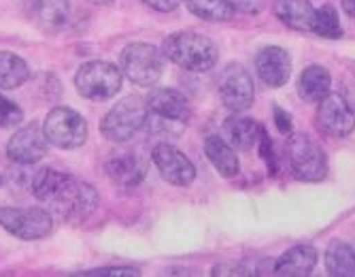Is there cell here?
Returning a JSON list of instances; mask_svg holds the SVG:
<instances>
[{
	"mask_svg": "<svg viewBox=\"0 0 355 277\" xmlns=\"http://www.w3.org/2000/svg\"><path fill=\"white\" fill-rule=\"evenodd\" d=\"M164 56L189 73H207L217 65V45L198 33H175L162 43Z\"/></svg>",
	"mask_w": 355,
	"mask_h": 277,
	"instance_id": "obj_1",
	"label": "cell"
},
{
	"mask_svg": "<svg viewBox=\"0 0 355 277\" xmlns=\"http://www.w3.org/2000/svg\"><path fill=\"white\" fill-rule=\"evenodd\" d=\"M49 205H51V215H55L60 222L75 226L92 218L94 211L101 205V194L92 183L71 177L67 181V186L49 201Z\"/></svg>",
	"mask_w": 355,
	"mask_h": 277,
	"instance_id": "obj_2",
	"label": "cell"
},
{
	"mask_svg": "<svg viewBox=\"0 0 355 277\" xmlns=\"http://www.w3.org/2000/svg\"><path fill=\"white\" fill-rule=\"evenodd\" d=\"M287 165L300 181H321L328 173V156L311 135L294 133L287 139Z\"/></svg>",
	"mask_w": 355,
	"mask_h": 277,
	"instance_id": "obj_3",
	"label": "cell"
},
{
	"mask_svg": "<svg viewBox=\"0 0 355 277\" xmlns=\"http://www.w3.org/2000/svg\"><path fill=\"white\" fill-rule=\"evenodd\" d=\"M147 113V103L141 96H125L103 117L101 133L113 143H125L145 128Z\"/></svg>",
	"mask_w": 355,
	"mask_h": 277,
	"instance_id": "obj_4",
	"label": "cell"
},
{
	"mask_svg": "<svg viewBox=\"0 0 355 277\" xmlns=\"http://www.w3.org/2000/svg\"><path fill=\"white\" fill-rule=\"evenodd\" d=\"M164 51L149 43H130L119 56V69L135 85L151 87L164 73Z\"/></svg>",
	"mask_w": 355,
	"mask_h": 277,
	"instance_id": "obj_5",
	"label": "cell"
},
{
	"mask_svg": "<svg viewBox=\"0 0 355 277\" xmlns=\"http://www.w3.org/2000/svg\"><path fill=\"white\" fill-rule=\"evenodd\" d=\"M121 79L123 73L119 67L105 62V60H92V62L79 67L75 75V87L79 96L94 103H103L117 96V92L121 90Z\"/></svg>",
	"mask_w": 355,
	"mask_h": 277,
	"instance_id": "obj_6",
	"label": "cell"
},
{
	"mask_svg": "<svg viewBox=\"0 0 355 277\" xmlns=\"http://www.w3.org/2000/svg\"><path fill=\"white\" fill-rule=\"evenodd\" d=\"M43 133L49 145L60 149H77L87 141L89 128L81 113L71 107H55L43 121Z\"/></svg>",
	"mask_w": 355,
	"mask_h": 277,
	"instance_id": "obj_7",
	"label": "cell"
},
{
	"mask_svg": "<svg viewBox=\"0 0 355 277\" xmlns=\"http://www.w3.org/2000/svg\"><path fill=\"white\" fill-rule=\"evenodd\" d=\"M0 226L21 241H39L51 235L53 215L41 207H0Z\"/></svg>",
	"mask_w": 355,
	"mask_h": 277,
	"instance_id": "obj_8",
	"label": "cell"
},
{
	"mask_svg": "<svg viewBox=\"0 0 355 277\" xmlns=\"http://www.w3.org/2000/svg\"><path fill=\"white\" fill-rule=\"evenodd\" d=\"M219 96L225 109L232 113H245L255 101L253 77L243 65H228L219 75Z\"/></svg>",
	"mask_w": 355,
	"mask_h": 277,
	"instance_id": "obj_9",
	"label": "cell"
},
{
	"mask_svg": "<svg viewBox=\"0 0 355 277\" xmlns=\"http://www.w3.org/2000/svg\"><path fill=\"white\" fill-rule=\"evenodd\" d=\"M317 131L332 139H345L355 131V113L340 94H328L317 107Z\"/></svg>",
	"mask_w": 355,
	"mask_h": 277,
	"instance_id": "obj_10",
	"label": "cell"
},
{
	"mask_svg": "<svg viewBox=\"0 0 355 277\" xmlns=\"http://www.w3.org/2000/svg\"><path fill=\"white\" fill-rule=\"evenodd\" d=\"M151 160L159 175L168 183H173V186L187 188L196 179V167L191 165V160L179 147L171 143H157L151 151Z\"/></svg>",
	"mask_w": 355,
	"mask_h": 277,
	"instance_id": "obj_11",
	"label": "cell"
},
{
	"mask_svg": "<svg viewBox=\"0 0 355 277\" xmlns=\"http://www.w3.org/2000/svg\"><path fill=\"white\" fill-rule=\"evenodd\" d=\"M49 141L39 124H26L13 133L7 143V156L11 162L28 167L47 156Z\"/></svg>",
	"mask_w": 355,
	"mask_h": 277,
	"instance_id": "obj_12",
	"label": "cell"
},
{
	"mask_svg": "<svg viewBox=\"0 0 355 277\" xmlns=\"http://www.w3.org/2000/svg\"><path fill=\"white\" fill-rule=\"evenodd\" d=\"M255 73L266 85L283 87L292 77V56L279 45L262 47L255 56Z\"/></svg>",
	"mask_w": 355,
	"mask_h": 277,
	"instance_id": "obj_13",
	"label": "cell"
},
{
	"mask_svg": "<svg viewBox=\"0 0 355 277\" xmlns=\"http://www.w3.org/2000/svg\"><path fill=\"white\" fill-rule=\"evenodd\" d=\"M107 177L119 188H137L147 173V165L137 151H113L105 162Z\"/></svg>",
	"mask_w": 355,
	"mask_h": 277,
	"instance_id": "obj_14",
	"label": "cell"
},
{
	"mask_svg": "<svg viewBox=\"0 0 355 277\" xmlns=\"http://www.w3.org/2000/svg\"><path fill=\"white\" fill-rule=\"evenodd\" d=\"M147 103V111L162 115V117H171L177 121H189L191 117V107L189 101L185 99V94H181L179 90L173 87H155L149 92V96L145 99Z\"/></svg>",
	"mask_w": 355,
	"mask_h": 277,
	"instance_id": "obj_15",
	"label": "cell"
},
{
	"mask_svg": "<svg viewBox=\"0 0 355 277\" xmlns=\"http://www.w3.org/2000/svg\"><path fill=\"white\" fill-rule=\"evenodd\" d=\"M24 11L47 33H55L69 22V0H24Z\"/></svg>",
	"mask_w": 355,
	"mask_h": 277,
	"instance_id": "obj_16",
	"label": "cell"
},
{
	"mask_svg": "<svg viewBox=\"0 0 355 277\" xmlns=\"http://www.w3.org/2000/svg\"><path fill=\"white\" fill-rule=\"evenodd\" d=\"M317 260H319L317 250L313 245L302 243V245H294V248L283 252L277 258L272 271H275V275H283V277H306L315 269Z\"/></svg>",
	"mask_w": 355,
	"mask_h": 277,
	"instance_id": "obj_17",
	"label": "cell"
},
{
	"mask_svg": "<svg viewBox=\"0 0 355 277\" xmlns=\"http://www.w3.org/2000/svg\"><path fill=\"white\" fill-rule=\"evenodd\" d=\"M221 137L228 141L234 149L247 151L253 149L262 137V128L257 126V121L241 115V113H232L230 117H225L223 126H221Z\"/></svg>",
	"mask_w": 355,
	"mask_h": 277,
	"instance_id": "obj_18",
	"label": "cell"
},
{
	"mask_svg": "<svg viewBox=\"0 0 355 277\" xmlns=\"http://www.w3.org/2000/svg\"><path fill=\"white\" fill-rule=\"evenodd\" d=\"M272 11L287 28L298 30V33H313L317 9L309 0H275Z\"/></svg>",
	"mask_w": 355,
	"mask_h": 277,
	"instance_id": "obj_19",
	"label": "cell"
},
{
	"mask_svg": "<svg viewBox=\"0 0 355 277\" xmlns=\"http://www.w3.org/2000/svg\"><path fill=\"white\" fill-rule=\"evenodd\" d=\"M205 153L209 162L215 167V171L221 175V177H234L239 175V169H241V162H239V156H236V149L225 141L223 137L219 135H211L207 137L205 141Z\"/></svg>",
	"mask_w": 355,
	"mask_h": 277,
	"instance_id": "obj_20",
	"label": "cell"
},
{
	"mask_svg": "<svg viewBox=\"0 0 355 277\" xmlns=\"http://www.w3.org/2000/svg\"><path fill=\"white\" fill-rule=\"evenodd\" d=\"M332 87V77L328 73V69L319 67V65H311L300 73L298 79V94L306 101V103H321Z\"/></svg>",
	"mask_w": 355,
	"mask_h": 277,
	"instance_id": "obj_21",
	"label": "cell"
},
{
	"mask_svg": "<svg viewBox=\"0 0 355 277\" xmlns=\"http://www.w3.org/2000/svg\"><path fill=\"white\" fill-rule=\"evenodd\" d=\"M73 175L64 173V171H58V169H51V167H43V169H39L35 175H32L30 192L35 194L37 201L49 203L64 186H67V181Z\"/></svg>",
	"mask_w": 355,
	"mask_h": 277,
	"instance_id": "obj_22",
	"label": "cell"
},
{
	"mask_svg": "<svg viewBox=\"0 0 355 277\" xmlns=\"http://www.w3.org/2000/svg\"><path fill=\"white\" fill-rule=\"evenodd\" d=\"M30 79L28 62L13 53V51H0V90H17Z\"/></svg>",
	"mask_w": 355,
	"mask_h": 277,
	"instance_id": "obj_23",
	"label": "cell"
},
{
	"mask_svg": "<svg viewBox=\"0 0 355 277\" xmlns=\"http://www.w3.org/2000/svg\"><path fill=\"white\" fill-rule=\"evenodd\" d=\"M326 269L332 277H355V250L340 239L330 241L326 250Z\"/></svg>",
	"mask_w": 355,
	"mask_h": 277,
	"instance_id": "obj_24",
	"label": "cell"
},
{
	"mask_svg": "<svg viewBox=\"0 0 355 277\" xmlns=\"http://www.w3.org/2000/svg\"><path fill=\"white\" fill-rule=\"evenodd\" d=\"M185 7L205 22H228L234 17L232 0H183Z\"/></svg>",
	"mask_w": 355,
	"mask_h": 277,
	"instance_id": "obj_25",
	"label": "cell"
},
{
	"mask_svg": "<svg viewBox=\"0 0 355 277\" xmlns=\"http://www.w3.org/2000/svg\"><path fill=\"white\" fill-rule=\"evenodd\" d=\"M313 33L319 35V37H324V39H340L343 37L338 13H336V9L332 5H324L321 9H317Z\"/></svg>",
	"mask_w": 355,
	"mask_h": 277,
	"instance_id": "obj_26",
	"label": "cell"
},
{
	"mask_svg": "<svg viewBox=\"0 0 355 277\" xmlns=\"http://www.w3.org/2000/svg\"><path fill=\"white\" fill-rule=\"evenodd\" d=\"M145 128L153 137H181L187 128L185 121H177L171 117H162L155 113H147V124Z\"/></svg>",
	"mask_w": 355,
	"mask_h": 277,
	"instance_id": "obj_27",
	"label": "cell"
},
{
	"mask_svg": "<svg viewBox=\"0 0 355 277\" xmlns=\"http://www.w3.org/2000/svg\"><path fill=\"white\" fill-rule=\"evenodd\" d=\"M21 121H24L21 107L0 94V128H15Z\"/></svg>",
	"mask_w": 355,
	"mask_h": 277,
	"instance_id": "obj_28",
	"label": "cell"
},
{
	"mask_svg": "<svg viewBox=\"0 0 355 277\" xmlns=\"http://www.w3.org/2000/svg\"><path fill=\"white\" fill-rule=\"evenodd\" d=\"M81 275H87V277H137L139 271L132 269V267H103V269H92V271H85Z\"/></svg>",
	"mask_w": 355,
	"mask_h": 277,
	"instance_id": "obj_29",
	"label": "cell"
},
{
	"mask_svg": "<svg viewBox=\"0 0 355 277\" xmlns=\"http://www.w3.org/2000/svg\"><path fill=\"white\" fill-rule=\"evenodd\" d=\"M338 94L343 96V101L351 107V111L355 113V73H345L340 77V90Z\"/></svg>",
	"mask_w": 355,
	"mask_h": 277,
	"instance_id": "obj_30",
	"label": "cell"
},
{
	"mask_svg": "<svg viewBox=\"0 0 355 277\" xmlns=\"http://www.w3.org/2000/svg\"><path fill=\"white\" fill-rule=\"evenodd\" d=\"M213 275L217 277V275H239V277H243V275H255L249 267H245V265H239V262H219V265H215L213 267Z\"/></svg>",
	"mask_w": 355,
	"mask_h": 277,
	"instance_id": "obj_31",
	"label": "cell"
},
{
	"mask_svg": "<svg viewBox=\"0 0 355 277\" xmlns=\"http://www.w3.org/2000/svg\"><path fill=\"white\" fill-rule=\"evenodd\" d=\"M147 7H151L153 11H159V13H171L175 9L181 7L183 0H143Z\"/></svg>",
	"mask_w": 355,
	"mask_h": 277,
	"instance_id": "obj_32",
	"label": "cell"
},
{
	"mask_svg": "<svg viewBox=\"0 0 355 277\" xmlns=\"http://www.w3.org/2000/svg\"><path fill=\"white\" fill-rule=\"evenodd\" d=\"M275 121L281 135H292V119H289V115L281 107H275Z\"/></svg>",
	"mask_w": 355,
	"mask_h": 277,
	"instance_id": "obj_33",
	"label": "cell"
},
{
	"mask_svg": "<svg viewBox=\"0 0 355 277\" xmlns=\"http://www.w3.org/2000/svg\"><path fill=\"white\" fill-rule=\"evenodd\" d=\"M232 5L245 13H257L262 9V0H232Z\"/></svg>",
	"mask_w": 355,
	"mask_h": 277,
	"instance_id": "obj_34",
	"label": "cell"
},
{
	"mask_svg": "<svg viewBox=\"0 0 355 277\" xmlns=\"http://www.w3.org/2000/svg\"><path fill=\"white\" fill-rule=\"evenodd\" d=\"M340 5H343V11L351 17H355V0H340Z\"/></svg>",
	"mask_w": 355,
	"mask_h": 277,
	"instance_id": "obj_35",
	"label": "cell"
},
{
	"mask_svg": "<svg viewBox=\"0 0 355 277\" xmlns=\"http://www.w3.org/2000/svg\"><path fill=\"white\" fill-rule=\"evenodd\" d=\"M92 5H109V3H113V0H89Z\"/></svg>",
	"mask_w": 355,
	"mask_h": 277,
	"instance_id": "obj_36",
	"label": "cell"
},
{
	"mask_svg": "<svg viewBox=\"0 0 355 277\" xmlns=\"http://www.w3.org/2000/svg\"><path fill=\"white\" fill-rule=\"evenodd\" d=\"M0 183H3V177H0Z\"/></svg>",
	"mask_w": 355,
	"mask_h": 277,
	"instance_id": "obj_37",
	"label": "cell"
}]
</instances>
